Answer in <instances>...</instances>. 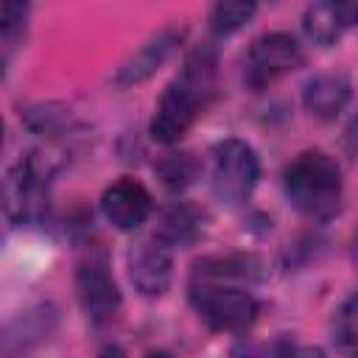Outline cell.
Returning <instances> with one entry per match:
<instances>
[{
    "instance_id": "obj_3",
    "label": "cell",
    "mask_w": 358,
    "mask_h": 358,
    "mask_svg": "<svg viewBox=\"0 0 358 358\" xmlns=\"http://www.w3.org/2000/svg\"><path fill=\"white\" fill-rule=\"evenodd\" d=\"M59 168L62 154L53 148H34L8 168L3 182V207L6 218L14 227H31L45 221L50 182Z\"/></svg>"
},
{
    "instance_id": "obj_14",
    "label": "cell",
    "mask_w": 358,
    "mask_h": 358,
    "mask_svg": "<svg viewBox=\"0 0 358 358\" xmlns=\"http://www.w3.org/2000/svg\"><path fill=\"white\" fill-rule=\"evenodd\" d=\"M193 274L229 280V282H257L263 280V263L255 255H215L196 263Z\"/></svg>"
},
{
    "instance_id": "obj_15",
    "label": "cell",
    "mask_w": 358,
    "mask_h": 358,
    "mask_svg": "<svg viewBox=\"0 0 358 358\" xmlns=\"http://www.w3.org/2000/svg\"><path fill=\"white\" fill-rule=\"evenodd\" d=\"M330 338L338 350L358 352V291L350 294L330 319Z\"/></svg>"
},
{
    "instance_id": "obj_9",
    "label": "cell",
    "mask_w": 358,
    "mask_h": 358,
    "mask_svg": "<svg viewBox=\"0 0 358 358\" xmlns=\"http://www.w3.org/2000/svg\"><path fill=\"white\" fill-rule=\"evenodd\" d=\"M126 266H129V280L131 285L143 294V296H162L173 280V260H171V249L162 246L157 238H145L137 241L129 255H126Z\"/></svg>"
},
{
    "instance_id": "obj_10",
    "label": "cell",
    "mask_w": 358,
    "mask_h": 358,
    "mask_svg": "<svg viewBox=\"0 0 358 358\" xmlns=\"http://www.w3.org/2000/svg\"><path fill=\"white\" fill-rule=\"evenodd\" d=\"M182 39H185V28H179V25H165V28H159L154 36H148V39L117 67V73H115L112 81H115L117 87H134V84L151 78V76L171 59V53L179 48Z\"/></svg>"
},
{
    "instance_id": "obj_6",
    "label": "cell",
    "mask_w": 358,
    "mask_h": 358,
    "mask_svg": "<svg viewBox=\"0 0 358 358\" xmlns=\"http://www.w3.org/2000/svg\"><path fill=\"white\" fill-rule=\"evenodd\" d=\"M76 296H78L84 316L95 327L115 322V316L120 313L123 296H120L117 280L112 274L109 255L98 243L87 246L76 263Z\"/></svg>"
},
{
    "instance_id": "obj_22",
    "label": "cell",
    "mask_w": 358,
    "mask_h": 358,
    "mask_svg": "<svg viewBox=\"0 0 358 358\" xmlns=\"http://www.w3.org/2000/svg\"><path fill=\"white\" fill-rule=\"evenodd\" d=\"M145 358H173L171 352H162V350H154V352H148Z\"/></svg>"
},
{
    "instance_id": "obj_1",
    "label": "cell",
    "mask_w": 358,
    "mask_h": 358,
    "mask_svg": "<svg viewBox=\"0 0 358 358\" xmlns=\"http://www.w3.org/2000/svg\"><path fill=\"white\" fill-rule=\"evenodd\" d=\"M218 87V59L213 45H201L187 53L182 70L173 76V81L162 90L154 117H151V137L162 145L179 143L190 126L204 115L210 101L215 98Z\"/></svg>"
},
{
    "instance_id": "obj_21",
    "label": "cell",
    "mask_w": 358,
    "mask_h": 358,
    "mask_svg": "<svg viewBox=\"0 0 358 358\" xmlns=\"http://www.w3.org/2000/svg\"><path fill=\"white\" fill-rule=\"evenodd\" d=\"M98 358H120V350H117V347H106Z\"/></svg>"
},
{
    "instance_id": "obj_2",
    "label": "cell",
    "mask_w": 358,
    "mask_h": 358,
    "mask_svg": "<svg viewBox=\"0 0 358 358\" xmlns=\"http://www.w3.org/2000/svg\"><path fill=\"white\" fill-rule=\"evenodd\" d=\"M285 199L313 221H327L338 213L344 196V173L336 157L310 148L294 157L282 173Z\"/></svg>"
},
{
    "instance_id": "obj_20",
    "label": "cell",
    "mask_w": 358,
    "mask_h": 358,
    "mask_svg": "<svg viewBox=\"0 0 358 358\" xmlns=\"http://www.w3.org/2000/svg\"><path fill=\"white\" fill-rule=\"evenodd\" d=\"M344 148H347L352 157H358V109L352 112V117H350V123H347V129H344Z\"/></svg>"
},
{
    "instance_id": "obj_11",
    "label": "cell",
    "mask_w": 358,
    "mask_h": 358,
    "mask_svg": "<svg viewBox=\"0 0 358 358\" xmlns=\"http://www.w3.org/2000/svg\"><path fill=\"white\" fill-rule=\"evenodd\" d=\"M355 25H358V0H322V3H310L302 14V31L319 48L336 45Z\"/></svg>"
},
{
    "instance_id": "obj_7",
    "label": "cell",
    "mask_w": 358,
    "mask_h": 358,
    "mask_svg": "<svg viewBox=\"0 0 358 358\" xmlns=\"http://www.w3.org/2000/svg\"><path fill=\"white\" fill-rule=\"evenodd\" d=\"M302 62H305V53L296 36L285 31L263 34L249 45L243 56V84L252 92H260L277 84L280 78H285L288 73H294L296 67H302Z\"/></svg>"
},
{
    "instance_id": "obj_12",
    "label": "cell",
    "mask_w": 358,
    "mask_h": 358,
    "mask_svg": "<svg viewBox=\"0 0 358 358\" xmlns=\"http://www.w3.org/2000/svg\"><path fill=\"white\" fill-rule=\"evenodd\" d=\"M352 101V84L344 73H316L302 87V106L310 117L330 123Z\"/></svg>"
},
{
    "instance_id": "obj_17",
    "label": "cell",
    "mask_w": 358,
    "mask_h": 358,
    "mask_svg": "<svg viewBox=\"0 0 358 358\" xmlns=\"http://www.w3.org/2000/svg\"><path fill=\"white\" fill-rule=\"evenodd\" d=\"M201 165L190 151H179V154H168L157 162V176L162 179V185L168 190H185L187 185L196 182Z\"/></svg>"
},
{
    "instance_id": "obj_13",
    "label": "cell",
    "mask_w": 358,
    "mask_h": 358,
    "mask_svg": "<svg viewBox=\"0 0 358 358\" xmlns=\"http://www.w3.org/2000/svg\"><path fill=\"white\" fill-rule=\"evenodd\" d=\"M204 224H207L204 210H199L190 201H176L162 213L154 238L168 249H185L204 235Z\"/></svg>"
},
{
    "instance_id": "obj_4",
    "label": "cell",
    "mask_w": 358,
    "mask_h": 358,
    "mask_svg": "<svg viewBox=\"0 0 358 358\" xmlns=\"http://www.w3.org/2000/svg\"><path fill=\"white\" fill-rule=\"evenodd\" d=\"M187 299L196 316L215 333H243L260 313V302L243 282L215 280L204 274L190 277Z\"/></svg>"
},
{
    "instance_id": "obj_5",
    "label": "cell",
    "mask_w": 358,
    "mask_h": 358,
    "mask_svg": "<svg viewBox=\"0 0 358 358\" xmlns=\"http://www.w3.org/2000/svg\"><path fill=\"white\" fill-rule=\"evenodd\" d=\"M260 179L257 151L238 137H227L210 151V187L224 207L243 204Z\"/></svg>"
},
{
    "instance_id": "obj_18",
    "label": "cell",
    "mask_w": 358,
    "mask_h": 358,
    "mask_svg": "<svg viewBox=\"0 0 358 358\" xmlns=\"http://www.w3.org/2000/svg\"><path fill=\"white\" fill-rule=\"evenodd\" d=\"M28 11L31 8L25 3H3V67H8L17 45L22 42Z\"/></svg>"
},
{
    "instance_id": "obj_19",
    "label": "cell",
    "mask_w": 358,
    "mask_h": 358,
    "mask_svg": "<svg viewBox=\"0 0 358 358\" xmlns=\"http://www.w3.org/2000/svg\"><path fill=\"white\" fill-rule=\"evenodd\" d=\"M274 358H324V352L319 347H305L291 338H282L274 350Z\"/></svg>"
},
{
    "instance_id": "obj_8",
    "label": "cell",
    "mask_w": 358,
    "mask_h": 358,
    "mask_svg": "<svg viewBox=\"0 0 358 358\" xmlns=\"http://www.w3.org/2000/svg\"><path fill=\"white\" fill-rule=\"evenodd\" d=\"M154 210V199L148 187L131 176L115 179L101 193V215L117 229V232H134L140 229Z\"/></svg>"
},
{
    "instance_id": "obj_16",
    "label": "cell",
    "mask_w": 358,
    "mask_h": 358,
    "mask_svg": "<svg viewBox=\"0 0 358 358\" xmlns=\"http://www.w3.org/2000/svg\"><path fill=\"white\" fill-rule=\"evenodd\" d=\"M257 14V3L252 0H229V3H215L210 8V31L215 36H229L238 28H243L252 17Z\"/></svg>"
}]
</instances>
